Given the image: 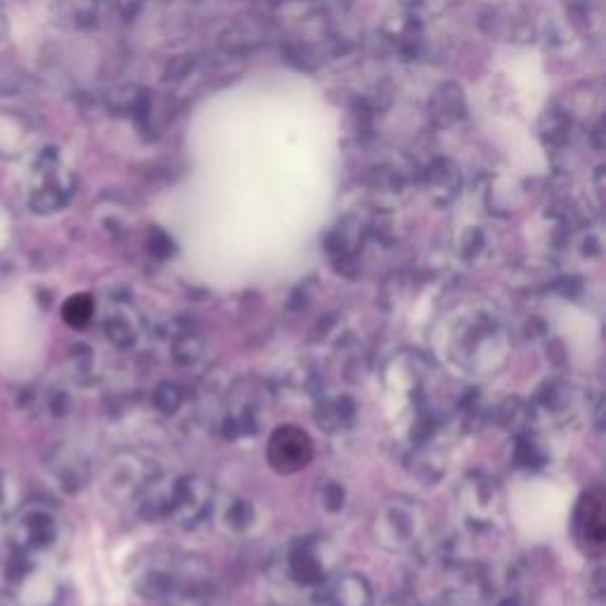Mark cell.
Here are the masks:
<instances>
[{
    "mask_svg": "<svg viewBox=\"0 0 606 606\" xmlns=\"http://www.w3.org/2000/svg\"><path fill=\"white\" fill-rule=\"evenodd\" d=\"M313 455V438L308 436V431L296 427V424H280V427L270 431L266 460L275 474H299L313 462Z\"/></svg>",
    "mask_w": 606,
    "mask_h": 606,
    "instance_id": "7a4b0ae2",
    "label": "cell"
},
{
    "mask_svg": "<svg viewBox=\"0 0 606 606\" xmlns=\"http://www.w3.org/2000/svg\"><path fill=\"white\" fill-rule=\"evenodd\" d=\"M19 150V121L10 114H0V152L12 154Z\"/></svg>",
    "mask_w": 606,
    "mask_h": 606,
    "instance_id": "5b68a950",
    "label": "cell"
},
{
    "mask_svg": "<svg viewBox=\"0 0 606 606\" xmlns=\"http://www.w3.org/2000/svg\"><path fill=\"white\" fill-rule=\"evenodd\" d=\"M95 313V301L90 294H74L64 301L62 306V320L67 322L74 330H83Z\"/></svg>",
    "mask_w": 606,
    "mask_h": 606,
    "instance_id": "277c9868",
    "label": "cell"
},
{
    "mask_svg": "<svg viewBox=\"0 0 606 606\" xmlns=\"http://www.w3.org/2000/svg\"><path fill=\"white\" fill-rule=\"evenodd\" d=\"M573 538L583 554L602 557L606 545V512L604 491L599 486L580 495L576 512H573Z\"/></svg>",
    "mask_w": 606,
    "mask_h": 606,
    "instance_id": "3957f363",
    "label": "cell"
},
{
    "mask_svg": "<svg viewBox=\"0 0 606 606\" xmlns=\"http://www.w3.org/2000/svg\"><path fill=\"white\" fill-rule=\"evenodd\" d=\"M72 183L69 173L60 164V157L55 152L45 150L34 159V166L29 171V204L34 211L50 214L57 211L69 199Z\"/></svg>",
    "mask_w": 606,
    "mask_h": 606,
    "instance_id": "6da1fadb",
    "label": "cell"
}]
</instances>
